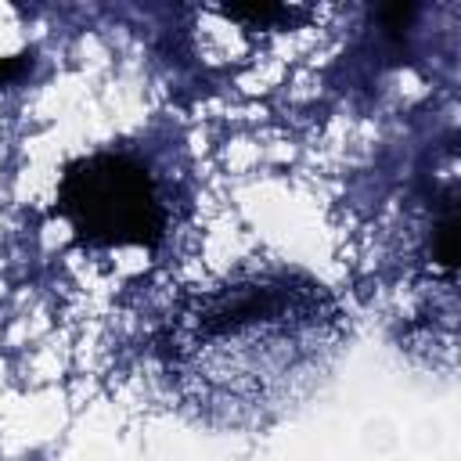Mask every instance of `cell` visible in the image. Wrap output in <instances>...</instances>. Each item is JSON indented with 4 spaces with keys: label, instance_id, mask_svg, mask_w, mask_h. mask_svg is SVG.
<instances>
[{
    "label": "cell",
    "instance_id": "1",
    "mask_svg": "<svg viewBox=\"0 0 461 461\" xmlns=\"http://www.w3.org/2000/svg\"><path fill=\"white\" fill-rule=\"evenodd\" d=\"M342 339L335 295L303 270H241L169 321L162 364L173 389L212 421H256L292 403Z\"/></svg>",
    "mask_w": 461,
    "mask_h": 461
},
{
    "label": "cell",
    "instance_id": "2",
    "mask_svg": "<svg viewBox=\"0 0 461 461\" xmlns=\"http://www.w3.org/2000/svg\"><path fill=\"white\" fill-rule=\"evenodd\" d=\"M54 209L90 249H158L169 220L151 169L115 151L68 162Z\"/></svg>",
    "mask_w": 461,
    "mask_h": 461
},
{
    "label": "cell",
    "instance_id": "3",
    "mask_svg": "<svg viewBox=\"0 0 461 461\" xmlns=\"http://www.w3.org/2000/svg\"><path fill=\"white\" fill-rule=\"evenodd\" d=\"M18 68H22V58H7V61H0V79H11Z\"/></svg>",
    "mask_w": 461,
    "mask_h": 461
}]
</instances>
